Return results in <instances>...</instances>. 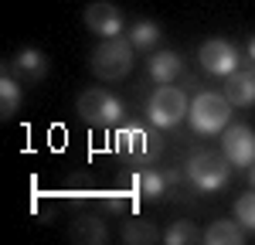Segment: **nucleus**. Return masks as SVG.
I'll list each match as a JSON object with an SVG mask.
<instances>
[{
	"label": "nucleus",
	"mask_w": 255,
	"mask_h": 245,
	"mask_svg": "<svg viewBox=\"0 0 255 245\" xmlns=\"http://www.w3.org/2000/svg\"><path fill=\"white\" fill-rule=\"evenodd\" d=\"M113 146H116V153L123 157V160L129 163H150L160 157V136L153 133V129H146V126H139V122H133V126H119L116 136H113Z\"/></svg>",
	"instance_id": "nucleus-1"
},
{
	"label": "nucleus",
	"mask_w": 255,
	"mask_h": 245,
	"mask_svg": "<svg viewBox=\"0 0 255 245\" xmlns=\"http://www.w3.org/2000/svg\"><path fill=\"white\" fill-rule=\"evenodd\" d=\"M133 68V41L123 38H106V44H99L92 51V72L106 82H119L129 75Z\"/></svg>",
	"instance_id": "nucleus-2"
},
{
	"label": "nucleus",
	"mask_w": 255,
	"mask_h": 245,
	"mask_svg": "<svg viewBox=\"0 0 255 245\" xmlns=\"http://www.w3.org/2000/svg\"><path fill=\"white\" fill-rule=\"evenodd\" d=\"M187 181L194 184L197 191H221L228 184V157L211 153V150H194L191 160L184 163Z\"/></svg>",
	"instance_id": "nucleus-3"
},
{
	"label": "nucleus",
	"mask_w": 255,
	"mask_h": 245,
	"mask_svg": "<svg viewBox=\"0 0 255 245\" xmlns=\"http://www.w3.org/2000/svg\"><path fill=\"white\" fill-rule=\"evenodd\" d=\"M187 116H191V126H194L197 133L215 136L232 120V102H228V96H221V92H201Z\"/></svg>",
	"instance_id": "nucleus-4"
},
{
	"label": "nucleus",
	"mask_w": 255,
	"mask_h": 245,
	"mask_svg": "<svg viewBox=\"0 0 255 245\" xmlns=\"http://www.w3.org/2000/svg\"><path fill=\"white\" fill-rule=\"evenodd\" d=\"M146 113H150V122L157 126V129H170L177 122L187 116V96H184V89H177V85H160L157 92L150 96L146 102Z\"/></svg>",
	"instance_id": "nucleus-5"
},
{
	"label": "nucleus",
	"mask_w": 255,
	"mask_h": 245,
	"mask_svg": "<svg viewBox=\"0 0 255 245\" xmlns=\"http://www.w3.org/2000/svg\"><path fill=\"white\" fill-rule=\"evenodd\" d=\"M79 116L92 126H116L123 120V106L113 92H102V89H89L79 96Z\"/></svg>",
	"instance_id": "nucleus-6"
},
{
	"label": "nucleus",
	"mask_w": 255,
	"mask_h": 245,
	"mask_svg": "<svg viewBox=\"0 0 255 245\" xmlns=\"http://www.w3.org/2000/svg\"><path fill=\"white\" fill-rule=\"evenodd\" d=\"M221 150L232 167H252L255 163V133L245 126V122H235V126H225L221 129Z\"/></svg>",
	"instance_id": "nucleus-7"
},
{
	"label": "nucleus",
	"mask_w": 255,
	"mask_h": 245,
	"mask_svg": "<svg viewBox=\"0 0 255 245\" xmlns=\"http://www.w3.org/2000/svg\"><path fill=\"white\" fill-rule=\"evenodd\" d=\"M197 58H201V65H204V72L221 75V79H228L232 72H238V51H235V44H228L225 38L204 41Z\"/></svg>",
	"instance_id": "nucleus-8"
},
{
	"label": "nucleus",
	"mask_w": 255,
	"mask_h": 245,
	"mask_svg": "<svg viewBox=\"0 0 255 245\" xmlns=\"http://www.w3.org/2000/svg\"><path fill=\"white\" fill-rule=\"evenodd\" d=\"M85 24H89V31H96V34H102V38H119V31H123L119 7L106 3V0L85 7Z\"/></svg>",
	"instance_id": "nucleus-9"
},
{
	"label": "nucleus",
	"mask_w": 255,
	"mask_h": 245,
	"mask_svg": "<svg viewBox=\"0 0 255 245\" xmlns=\"http://www.w3.org/2000/svg\"><path fill=\"white\" fill-rule=\"evenodd\" d=\"M225 96L232 106H255V68L232 72L225 79Z\"/></svg>",
	"instance_id": "nucleus-10"
},
{
	"label": "nucleus",
	"mask_w": 255,
	"mask_h": 245,
	"mask_svg": "<svg viewBox=\"0 0 255 245\" xmlns=\"http://www.w3.org/2000/svg\"><path fill=\"white\" fill-rule=\"evenodd\" d=\"M180 72H184V58H180L177 51H157V55L150 58V75H153L160 85L174 82Z\"/></svg>",
	"instance_id": "nucleus-11"
},
{
	"label": "nucleus",
	"mask_w": 255,
	"mask_h": 245,
	"mask_svg": "<svg viewBox=\"0 0 255 245\" xmlns=\"http://www.w3.org/2000/svg\"><path fill=\"white\" fill-rule=\"evenodd\" d=\"M201 239L208 245H242L245 242V225L242 222H215Z\"/></svg>",
	"instance_id": "nucleus-12"
},
{
	"label": "nucleus",
	"mask_w": 255,
	"mask_h": 245,
	"mask_svg": "<svg viewBox=\"0 0 255 245\" xmlns=\"http://www.w3.org/2000/svg\"><path fill=\"white\" fill-rule=\"evenodd\" d=\"M14 72H20L24 79H44L48 75V58L38 48H24L14 55Z\"/></svg>",
	"instance_id": "nucleus-13"
},
{
	"label": "nucleus",
	"mask_w": 255,
	"mask_h": 245,
	"mask_svg": "<svg viewBox=\"0 0 255 245\" xmlns=\"http://www.w3.org/2000/svg\"><path fill=\"white\" fill-rule=\"evenodd\" d=\"M68 239H72V242L102 245V242H106V225L99 222V218H92V215H85V218H79V222L72 225V232H68Z\"/></svg>",
	"instance_id": "nucleus-14"
},
{
	"label": "nucleus",
	"mask_w": 255,
	"mask_h": 245,
	"mask_svg": "<svg viewBox=\"0 0 255 245\" xmlns=\"http://www.w3.org/2000/svg\"><path fill=\"white\" fill-rule=\"evenodd\" d=\"M133 181H136V194L139 198H150V201H157L160 194L167 191V184H170L167 174H157V170H139Z\"/></svg>",
	"instance_id": "nucleus-15"
},
{
	"label": "nucleus",
	"mask_w": 255,
	"mask_h": 245,
	"mask_svg": "<svg viewBox=\"0 0 255 245\" xmlns=\"http://www.w3.org/2000/svg\"><path fill=\"white\" fill-rule=\"evenodd\" d=\"M160 239H163V235H160L150 222H129L123 228V242L126 245H153V242H160Z\"/></svg>",
	"instance_id": "nucleus-16"
},
{
	"label": "nucleus",
	"mask_w": 255,
	"mask_h": 245,
	"mask_svg": "<svg viewBox=\"0 0 255 245\" xmlns=\"http://www.w3.org/2000/svg\"><path fill=\"white\" fill-rule=\"evenodd\" d=\"M129 41H133V48H139V51H150L153 44H160V24H153V20H139L136 27L129 31Z\"/></svg>",
	"instance_id": "nucleus-17"
},
{
	"label": "nucleus",
	"mask_w": 255,
	"mask_h": 245,
	"mask_svg": "<svg viewBox=\"0 0 255 245\" xmlns=\"http://www.w3.org/2000/svg\"><path fill=\"white\" fill-rule=\"evenodd\" d=\"M201 239V232H197L194 222H187V218H180V222H174L170 228H167V235H163V242L167 245H191Z\"/></svg>",
	"instance_id": "nucleus-18"
},
{
	"label": "nucleus",
	"mask_w": 255,
	"mask_h": 245,
	"mask_svg": "<svg viewBox=\"0 0 255 245\" xmlns=\"http://www.w3.org/2000/svg\"><path fill=\"white\" fill-rule=\"evenodd\" d=\"M17 106H20V85L10 79V75H3V79H0V113H3V120L14 116Z\"/></svg>",
	"instance_id": "nucleus-19"
},
{
	"label": "nucleus",
	"mask_w": 255,
	"mask_h": 245,
	"mask_svg": "<svg viewBox=\"0 0 255 245\" xmlns=\"http://www.w3.org/2000/svg\"><path fill=\"white\" fill-rule=\"evenodd\" d=\"M235 218L245 228H255V187H252V194H242L235 201Z\"/></svg>",
	"instance_id": "nucleus-20"
},
{
	"label": "nucleus",
	"mask_w": 255,
	"mask_h": 245,
	"mask_svg": "<svg viewBox=\"0 0 255 245\" xmlns=\"http://www.w3.org/2000/svg\"><path fill=\"white\" fill-rule=\"evenodd\" d=\"M249 55H252V61H255V38L249 41Z\"/></svg>",
	"instance_id": "nucleus-21"
},
{
	"label": "nucleus",
	"mask_w": 255,
	"mask_h": 245,
	"mask_svg": "<svg viewBox=\"0 0 255 245\" xmlns=\"http://www.w3.org/2000/svg\"><path fill=\"white\" fill-rule=\"evenodd\" d=\"M252 187H255V163H252Z\"/></svg>",
	"instance_id": "nucleus-22"
}]
</instances>
